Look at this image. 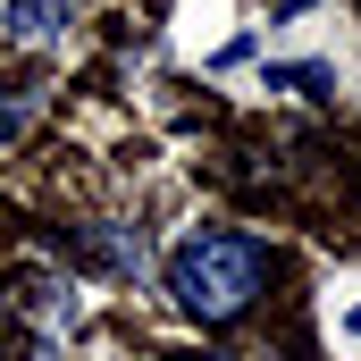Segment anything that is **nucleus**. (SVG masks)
Wrapping results in <instances>:
<instances>
[{
  "label": "nucleus",
  "mask_w": 361,
  "mask_h": 361,
  "mask_svg": "<svg viewBox=\"0 0 361 361\" xmlns=\"http://www.w3.org/2000/svg\"><path fill=\"white\" fill-rule=\"evenodd\" d=\"M261 286H269V252H261V235L202 227V235H185L177 252H169V294H177V302L202 319V328H227V319H244Z\"/></svg>",
  "instance_id": "nucleus-1"
},
{
  "label": "nucleus",
  "mask_w": 361,
  "mask_h": 361,
  "mask_svg": "<svg viewBox=\"0 0 361 361\" xmlns=\"http://www.w3.org/2000/svg\"><path fill=\"white\" fill-rule=\"evenodd\" d=\"M34 109H42V85H8V101H0V143H17L34 126Z\"/></svg>",
  "instance_id": "nucleus-3"
},
{
  "label": "nucleus",
  "mask_w": 361,
  "mask_h": 361,
  "mask_svg": "<svg viewBox=\"0 0 361 361\" xmlns=\"http://www.w3.org/2000/svg\"><path fill=\"white\" fill-rule=\"evenodd\" d=\"M76 25V0H8V34L17 42H59Z\"/></svg>",
  "instance_id": "nucleus-2"
}]
</instances>
